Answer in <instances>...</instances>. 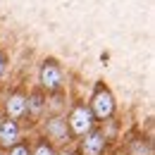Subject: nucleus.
Here are the masks:
<instances>
[{
    "label": "nucleus",
    "instance_id": "nucleus-10",
    "mask_svg": "<svg viewBox=\"0 0 155 155\" xmlns=\"http://www.w3.org/2000/svg\"><path fill=\"white\" fill-rule=\"evenodd\" d=\"M31 155H58V150H55V146H50L45 138H38L36 146L31 148Z\"/></svg>",
    "mask_w": 155,
    "mask_h": 155
},
{
    "label": "nucleus",
    "instance_id": "nucleus-7",
    "mask_svg": "<svg viewBox=\"0 0 155 155\" xmlns=\"http://www.w3.org/2000/svg\"><path fill=\"white\" fill-rule=\"evenodd\" d=\"M19 141H21L19 138V122L2 117L0 119V150H7V148H12Z\"/></svg>",
    "mask_w": 155,
    "mask_h": 155
},
{
    "label": "nucleus",
    "instance_id": "nucleus-4",
    "mask_svg": "<svg viewBox=\"0 0 155 155\" xmlns=\"http://www.w3.org/2000/svg\"><path fill=\"white\" fill-rule=\"evenodd\" d=\"M38 81H41V88L48 91V93H55L62 88V67L55 58H48L41 67V74H38Z\"/></svg>",
    "mask_w": 155,
    "mask_h": 155
},
{
    "label": "nucleus",
    "instance_id": "nucleus-5",
    "mask_svg": "<svg viewBox=\"0 0 155 155\" xmlns=\"http://www.w3.org/2000/svg\"><path fill=\"white\" fill-rule=\"evenodd\" d=\"M105 148H107V141L100 134V129H91L86 136L79 138V155H103Z\"/></svg>",
    "mask_w": 155,
    "mask_h": 155
},
{
    "label": "nucleus",
    "instance_id": "nucleus-15",
    "mask_svg": "<svg viewBox=\"0 0 155 155\" xmlns=\"http://www.w3.org/2000/svg\"><path fill=\"white\" fill-rule=\"evenodd\" d=\"M0 155H5V153H0Z\"/></svg>",
    "mask_w": 155,
    "mask_h": 155
},
{
    "label": "nucleus",
    "instance_id": "nucleus-8",
    "mask_svg": "<svg viewBox=\"0 0 155 155\" xmlns=\"http://www.w3.org/2000/svg\"><path fill=\"white\" fill-rule=\"evenodd\" d=\"M45 107H48V100L41 91H34L26 96V115L29 117H41L45 112Z\"/></svg>",
    "mask_w": 155,
    "mask_h": 155
},
{
    "label": "nucleus",
    "instance_id": "nucleus-6",
    "mask_svg": "<svg viewBox=\"0 0 155 155\" xmlns=\"http://www.w3.org/2000/svg\"><path fill=\"white\" fill-rule=\"evenodd\" d=\"M5 117L19 122L26 117V93L24 91H12L5 100Z\"/></svg>",
    "mask_w": 155,
    "mask_h": 155
},
{
    "label": "nucleus",
    "instance_id": "nucleus-13",
    "mask_svg": "<svg viewBox=\"0 0 155 155\" xmlns=\"http://www.w3.org/2000/svg\"><path fill=\"white\" fill-rule=\"evenodd\" d=\"M58 155H79V153H74V150H67V148H62Z\"/></svg>",
    "mask_w": 155,
    "mask_h": 155
},
{
    "label": "nucleus",
    "instance_id": "nucleus-9",
    "mask_svg": "<svg viewBox=\"0 0 155 155\" xmlns=\"http://www.w3.org/2000/svg\"><path fill=\"white\" fill-rule=\"evenodd\" d=\"M124 155H153V146L146 136H134V138L127 141Z\"/></svg>",
    "mask_w": 155,
    "mask_h": 155
},
{
    "label": "nucleus",
    "instance_id": "nucleus-3",
    "mask_svg": "<svg viewBox=\"0 0 155 155\" xmlns=\"http://www.w3.org/2000/svg\"><path fill=\"white\" fill-rule=\"evenodd\" d=\"M43 131H45V141L50 146H67L72 141V134H69V127H67V119L62 115H50L43 124Z\"/></svg>",
    "mask_w": 155,
    "mask_h": 155
},
{
    "label": "nucleus",
    "instance_id": "nucleus-1",
    "mask_svg": "<svg viewBox=\"0 0 155 155\" xmlns=\"http://www.w3.org/2000/svg\"><path fill=\"white\" fill-rule=\"evenodd\" d=\"M88 110H91V115H93L96 122H105V119H110V117L115 115V98H112L107 86H103V84L96 86Z\"/></svg>",
    "mask_w": 155,
    "mask_h": 155
},
{
    "label": "nucleus",
    "instance_id": "nucleus-11",
    "mask_svg": "<svg viewBox=\"0 0 155 155\" xmlns=\"http://www.w3.org/2000/svg\"><path fill=\"white\" fill-rule=\"evenodd\" d=\"M5 155H31V146H29L26 141H19V143H15L12 148H7Z\"/></svg>",
    "mask_w": 155,
    "mask_h": 155
},
{
    "label": "nucleus",
    "instance_id": "nucleus-2",
    "mask_svg": "<svg viewBox=\"0 0 155 155\" xmlns=\"http://www.w3.org/2000/svg\"><path fill=\"white\" fill-rule=\"evenodd\" d=\"M67 127H69V134L81 138V136H86L91 129H96V119L91 115V110H88V105H84V103H77L72 110H69V117H67Z\"/></svg>",
    "mask_w": 155,
    "mask_h": 155
},
{
    "label": "nucleus",
    "instance_id": "nucleus-14",
    "mask_svg": "<svg viewBox=\"0 0 155 155\" xmlns=\"http://www.w3.org/2000/svg\"><path fill=\"white\" fill-rule=\"evenodd\" d=\"M115 155H124V153H115Z\"/></svg>",
    "mask_w": 155,
    "mask_h": 155
},
{
    "label": "nucleus",
    "instance_id": "nucleus-12",
    "mask_svg": "<svg viewBox=\"0 0 155 155\" xmlns=\"http://www.w3.org/2000/svg\"><path fill=\"white\" fill-rule=\"evenodd\" d=\"M5 69H7V55L0 50V77L5 74Z\"/></svg>",
    "mask_w": 155,
    "mask_h": 155
}]
</instances>
